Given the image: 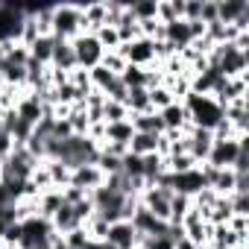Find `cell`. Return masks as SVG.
Masks as SVG:
<instances>
[{"label":"cell","instance_id":"ffe728a7","mask_svg":"<svg viewBox=\"0 0 249 249\" xmlns=\"http://www.w3.org/2000/svg\"><path fill=\"white\" fill-rule=\"evenodd\" d=\"M147 94H150L153 111H161V108H167L170 103H176L173 94H170V88H164V85H153V88H147Z\"/></svg>","mask_w":249,"mask_h":249},{"label":"cell","instance_id":"d4e9b609","mask_svg":"<svg viewBox=\"0 0 249 249\" xmlns=\"http://www.w3.org/2000/svg\"><path fill=\"white\" fill-rule=\"evenodd\" d=\"M68 82H71L79 94H88V91H91V76H88L85 68H73V71L68 73Z\"/></svg>","mask_w":249,"mask_h":249},{"label":"cell","instance_id":"4fadbf2b","mask_svg":"<svg viewBox=\"0 0 249 249\" xmlns=\"http://www.w3.org/2000/svg\"><path fill=\"white\" fill-rule=\"evenodd\" d=\"M36 205H38V217H44V220H50L59 208H62V191H56V188H50V191H44V194H38V199H36Z\"/></svg>","mask_w":249,"mask_h":249},{"label":"cell","instance_id":"7a4b0ae2","mask_svg":"<svg viewBox=\"0 0 249 249\" xmlns=\"http://www.w3.org/2000/svg\"><path fill=\"white\" fill-rule=\"evenodd\" d=\"M182 106H185L188 120L194 123V126L214 129V123H217V120H223V108L214 103V97H205V94H188Z\"/></svg>","mask_w":249,"mask_h":249},{"label":"cell","instance_id":"1f68e13d","mask_svg":"<svg viewBox=\"0 0 249 249\" xmlns=\"http://www.w3.org/2000/svg\"><path fill=\"white\" fill-rule=\"evenodd\" d=\"M173 249H199V246H196V243H194V240H188V237H185V234H182V237H179V240H173Z\"/></svg>","mask_w":249,"mask_h":249},{"label":"cell","instance_id":"8992f818","mask_svg":"<svg viewBox=\"0 0 249 249\" xmlns=\"http://www.w3.org/2000/svg\"><path fill=\"white\" fill-rule=\"evenodd\" d=\"M106 243L111 249H132L138 246V231L129 220H117L108 226V234H106Z\"/></svg>","mask_w":249,"mask_h":249},{"label":"cell","instance_id":"d590c367","mask_svg":"<svg viewBox=\"0 0 249 249\" xmlns=\"http://www.w3.org/2000/svg\"><path fill=\"white\" fill-rule=\"evenodd\" d=\"M132 249H144V246H132Z\"/></svg>","mask_w":249,"mask_h":249},{"label":"cell","instance_id":"cb8c5ba5","mask_svg":"<svg viewBox=\"0 0 249 249\" xmlns=\"http://www.w3.org/2000/svg\"><path fill=\"white\" fill-rule=\"evenodd\" d=\"M108 73H114V76H120L123 71H126V59H123L117 50H111V53H103V62H100Z\"/></svg>","mask_w":249,"mask_h":249},{"label":"cell","instance_id":"e0dca14e","mask_svg":"<svg viewBox=\"0 0 249 249\" xmlns=\"http://www.w3.org/2000/svg\"><path fill=\"white\" fill-rule=\"evenodd\" d=\"M135 21H159V0H135L129 3Z\"/></svg>","mask_w":249,"mask_h":249},{"label":"cell","instance_id":"d6a6232c","mask_svg":"<svg viewBox=\"0 0 249 249\" xmlns=\"http://www.w3.org/2000/svg\"><path fill=\"white\" fill-rule=\"evenodd\" d=\"M82 249H106V240H91V237H88V243H85Z\"/></svg>","mask_w":249,"mask_h":249},{"label":"cell","instance_id":"484cf974","mask_svg":"<svg viewBox=\"0 0 249 249\" xmlns=\"http://www.w3.org/2000/svg\"><path fill=\"white\" fill-rule=\"evenodd\" d=\"M97 167H100V173L108 179V176H117L120 173V159L117 156H108V153H100L97 156Z\"/></svg>","mask_w":249,"mask_h":249},{"label":"cell","instance_id":"603a6c76","mask_svg":"<svg viewBox=\"0 0 249 249\" xmlns=\"http://www.w3.org/2000/svg\"><path fill=\"white\" fill-rule=\"evenodd\" d=\"M103 120H106V123H120V120H129V108L123 106V103L106 100V106H103Z\"/></svg>","mask_w":249,"mask_h":249},{"label":"cell","instance_id":"277c9868","mask_svg":"<svg viewBox=\"0 0 249 249\" xmlns=\"http://www.w3.org/2000/svg\"><path fill=\"white\" fill-rule=\"evenodd\" d=\"M71 47H73L76 68L91 71V68H97V65L103 62V47L97 44V38H94V36H76V38L71 41Z\"/></svg>","mask_w":249,"mask_h":249},{"label":"cell","instance_id":"83f0119b","mask_svg":"<svg viewBox=\"0 0 249 249\" xmlns=\"http://www.w3.org/2000/svg\"><path fill=\"white\" fill-rule=\"evenodd\" d=\"M229 205H231V214L249 217V194H231L229 196Z\"/></svg>","mask_w":249,"mask_h":249},{"label":"cell","instance_id":"d6986e66","mask_svg":"<svg viewBox=\"0 0 249 249\" xmlns=\"http://www.w3.org/2000/svg\"><path fill=\"white\" fill-rule=\"evenodd\" d=\"M53 41L56 38H38L30 47V59H36L38 65H50V59H53Z\"/></svg>","mask_w":249,"mask_h":249},{"label":"cell","instance_id":"7402d4cb","mask_svg":"<svg viewBox=\"0 0 249 249\" xmlns=\"http://www.w3.org/2000/svg\"><path fill=\"white\" fill-rule=\"evenodd\" d=\"M164 167H167V173H188V170H196L199 164H196L188 153H182V156H170V159H164Z\"/></svg>","mask_w":249,"mask_h":249},{"label":"cell","instance_id":"9c48e42d","mask_svg":"<svg viewBox=\"0 0 249 249\" xmlns=\"http://www.w3.org/2000/svg\"><path fill=\"white\" fill-rule=\"evenodd\" d=\"M50 68L65 71V73H71V71L76 68V59H73V47H71V41H62V38L53 41V59H50Z\"/></svg>","mask_w":249,"mask_h":249},{"label":"cell","instance_id":"f546056e","mask_svg":"<svg viewBox=\"0 0 249 249\" xmlns=\"http://www.w3.org/2000/svg\"><path fill=\"white\" fill-rule=\"evenodd\" d=\"M199 12H202V0H185L182 21H199Z\"/></svg>","mask_w":249,"mask_h":249},{"label":"cell","instance_id":"ba28073f","mask_svg":"<svg viewBox=\"0 0 249 249\" xmlns=\"http://www.w3.org/2000/svg\"><path fill=\"white\" fill-rule=\"evenodd\" d=\"M159 117H161L164 132H182V129H185V123H191V120H188V111H185L182 103H170L167 108L159 111Z\"/></svg>","mask_w":249,"mask_h":249},{"label":"cell","instance_id":"6da1fadb","mask_svg":"<svg viewBox=\"0 0 249 249\" xmlns=\"http://www.w3.org/2000/svg\"><path fill=\"white\" fill-rule=\"evenodd\" d=\"M76 36H85L82 6H79V3H62V6H53V38L73 41Z\"/></svg>","mask_w":249,"mask_h":249},{"label":"cell","instance_id":"e575fe53","mask_svg":"<svg viewBox=\"0 0 249 249\" xmlns=\"http://www.w3.org/2000/svg\"><path fill=\"white\" fill-rule=\"evenodd\" d=\"M3 62H6V56H3V50H0V68H3Z\"/></svg>","mask_w":249,"mask_h":249},{"label":"cell","instance_id":"7c38bea8","mask_svg":"<svg viewBox=\"0 0 249 249\" xmlns=\"http://www.w3.org/2000/svg\"><path fill=\"white\" fill-rule=\"evenodd\" d=\"M123 106L129 108V114H147V111H153L147 88H129V91H126V100H123Z\"/></svg>","mask_w":249,"mask_h":249},{"label":"cell","instance_id":"4dcf8cb0","mask_svg":"<svg viewBox=\"0 0 249 249\" xmlns=\"http://www.w3.org/2000/svg\"><path fill=\"white\" fill-rule=\"evenodd\" d=\"M226 226H229L234 234H249V217H237V214H231Z\"/></svg>","mask_w":249,"mask_h":249},{"label":"cell","instance_id":"4316f807","mask_svg":"<svg viewBox=\"0 0 249 249\" xmlns=\"http://www.w3.org/2000/svg\"><path fill=\"white\" fill-rule=\"evenodd\" d=\"M62 243H65L68 249H82V246L88 243V234H85L82 226H76V229H71L68 234H62Z\"/></svg>","mask_w":249,"mask_h":249},{"label":"cell","instance_id":"5bb4252c","mask_svg":"<svg viewBox=\"0 0 249 249\" xmlns=\"http://www.w3.org/2000/svg\"><path fill=\"white\" fill-rule=\"evenodd\" d=\"M132 135H135V129H132V123H129V120L106 123V141H111V144H126V147H129Z\"/></svg>","mask_w":249,"mask_h":249},{"label":"cell","instance_id":"ac0fdd59","mask_svg":"<svg viewBox=\"0 0 249 249\" xmlns=\"http://www.w3.org/2000/svg\"><path fill=\"white\" fill-rule=\"evenodd\" d=\"M82 229H85V234H88L91 240H106V234H108V223H106L97 211L82 223Z\"/></svg>","mask_w":249,"mask_h":249},{"label":"cell","instance_id":"8d00e7d4","mask_svg":"<svg viewBox=\"0 0 249 249\" xmlns=\"http://www.w3.org/2000/svg\"><path fill=\"white\" fill-rule=\"evenodd\" d=\"M6 249H18V246H6Z\"/></svg>","mask_w":249,"mask_h":249},{"label":"cell","instance_id":"f1b7e54d","mask_svg":"<svg viewBox=\"0 0 249 249\" xmlns=\"http://www.w3.org/2000/svg\"><path fill=\"white\" fill-rule=\"evenodd\" d=\"M199 21H202L205 27H208V24H217V0H202Z\"/></svg>","mask_w":249,"mask_h":249},{"label":"cell","instance_id":"8fae6325","mask_svg":"<svg viewBox=\"0 0 249 249\" xmlns=\"http://www.w3.org/2000/svg\"><path fill=\"white\" fill-rule=\"evenodd\" d=\"M246 9H249L246 0H217V21L220 24H234Z\"/></svg>","mask_w":249,"mask_h":249},{"label":"cell","instance_id":"5b68a950","mask_svg":"<svg viewBox=\"0 0 249 249\" xmlns=\"http://www.w3.org/2000/svg\"><path fill=\"white\" fill-rule=\"evenodd\" d=\"M141 199V205L156 217V220H170V191H164V188H156V185H147V191L138 196Z\"/></svg>","mask_w":249,"mask_h":249},{"label":"cell","instance_id":"3957f363","mask_svg":"<svg viewBox=\"0 0 249 249\" xmlns=\"http://www.w3.org/2000/svg\"><path fill=\"white\" fill-rule=\"evenodd\" d=\"M243 147H249V135H237V138H231V141H214V144H211V153H208V159H205V164H211V167H217V170H223V167L231 170V164H234V159H237V153H240Z\"/></svg>","mask_w":249,"mask_h":249},{"label":"cell","instance_id":"44dd1931","mask_svg":"<svg viewBox=\"0 0 249 249\" xmlns=\"http://www.w3.org/2000/svg\"><path fill=\"white\" fill-rule=\"evenodd\" d=\"M88 76H91V91H103V94H106V88L117 79V76H114V73H108L103 65L91 68V71H88Z\"/></svg>","mask_w":249,"mask_h":249},{"label":"cell","instance_id":"2e32d148","mask_svg":"<svg viewBox=\"0 0 249 249\" xmlns=\"http://www.w3.org/2000/svg\"><path fill=\"white\" fill-rule=\"evenodd\" d=\"M44 167H47V173H50V182H53V188L56 191H62V188H68V182H71V167L68 164H62V161H44Z\"/></svg>","mask_w":249,"mask_h":249},{"label":"cell","instance_id":"836d02e7","mask_svg":"<svg viewBox=\"0 0 249 249\" xmlns=\"http://www.w3.org/2000/svg\"><path fill=\"white\" fill-rule=\"evenodd\" d=\"M0 185H3V161H0Z\"/></svg>","mask_w":249,"mask_h":249},{"label":"cell","instance_id":"9a60e30c","mask_svg":"<svg viewBox=\"0 0 249 249\" xmlns=\"http://www.w3.org/2000/svg\"><path fill=\"white\" fill-rule=\"evenodd\" d=\"M156 147H159V135H147V132H135L132 141H129V153L138 156V159L156 153Z\"/></svg>","mask_w":249,"mask_h":249},{"label":"cell","instance_id":"52a82bcc","mask_svg":"<svg viewBox=\"0 0 249 249\" xmlns=\"http://www.w3.org/2000/svg\"><path fill=\"white\" fill-rule=\"evenodd\" d=\"M106 182V176L100 173V167L97 164H79V167H73L71 170V188H79V191H85V194H91V191H97L100 185Z\"/></svg>","mask_w":249,"mask_h":249},{"label":"cell","instance_id":"30bf717a","mask_svg":"<svg viewBox=\"0 0 249 249\" xmlns=\"http://www.w3.org/2000/svg\"><path fill=\"white\" fill-rule=\"evenodd\" d=\"M129 123L135 132H147V135H164L161 117L159 111H147V114H129Z\"/></svg>","mask_w":249,"mask_h":249}]
</instances>
